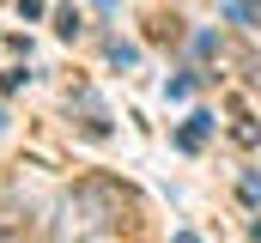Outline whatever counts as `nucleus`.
I'll use <instances>...</instances> for the list:
<instances>
[{
	"instance_id": "1",
	"label": "nucleus",
	"mask_w": 261,
	"mask_h": 243,
	"mask_svg": "<svg viewBox=\"0 0 261 243\" xmlns=\"http://www.w3.org/2000/svg\"><path fill=\"white\" fill-rule=\"evenodd\" d=\"M170 243H200V237H195V231H176V237H170Z\"/></svg>"
}]
</instances>
